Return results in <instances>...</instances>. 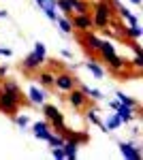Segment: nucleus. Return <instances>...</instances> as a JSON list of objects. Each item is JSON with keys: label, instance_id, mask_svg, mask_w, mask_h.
I'll list each match as a JSON object with an SVG mask.
<instances>
[{"label": "nucleus", "instance_id": "1", "mask_svg": "<svg viewBox=\"0 0 143 160\" xmlns=\"http://www.w3.org/2000/svg\"><path fill=\"white\" fill-rule=\"evenodd\" d=\"M113 4H111V0H98L94 4V17H92V24L94 28L98 30H103V28H107L111 24V19H113Z\"/></svg>", "mask_w": 143, "mask_h": 160}, {"label": "nucleus", "instance_id": "2", "mask_svg": "<svg viewBox=\"0 0 143 160\" xmlns=\"http://www.w3.org/2000/svg\"><path fill=\"white\" fill-rule=\"evenodd\" d=\"M41 107H43V115H45V120H47L49 126H51V132H62V130L66 128V124H64V113H62L56 105H47V102H43Z\"/></svg>", "mask_w": 143, "mask_h": 160}, {"label": "nucleus", "instance_id": "3", "mask_svg": "<svg viewBox=\"0 0 143 160\" xmlns=\"http://www.w3.org/2000/svg\"><path fill=\"white\" fill-rule=\"evenodd\" d=\"M79 83V79L71 73V71H62V73L54 75V88H58L60 92H69Z\"/></svg>", "mask_w": 143, "mask_h": 160}, {"label": "nucleus", "instance_id": "4", "mask_svg": "<svg viewBox=\"0 0 143 160\" xmlns=\"http://www.w3.org/2000/svg\"><path fill=\"white\" fill-rule=\"evenodd\" d=\"M45 62H47V56H41V53H36V51L32 49L24 60H22V71H26V73H36Z\"/></svg>", "mask_w": 143, "mask_h": 160}, {"label": "nucleus", "instance_id": "5", "mask_svg": "<svg viewBox=\"0 0 143 160\" xmlns=\"http://www.w3.org/2000/svg\"><path fill=\"white\" fill-rule=\"evenodd\" d=\"M19 105H22V100L13 98L11 94H7V92H2L0 90V113H4V115H17V111H19Z\"/></svg>", "mask_w": 143, "mask_h": 160}, {"label": "nucleus", "instance_id": "6", "mask_svg": "<svg viewBox=\"0 0 143 160\" xmlns=\"http://www.w3.org/2000/svg\"><path fill=\"white\" fill-rule=\"evenodd\" d=\"M120 154L124 156V158L128 160H141L143 158V152L141 148L137 145V143H132V141H120Z\"/></svg>", "mask_w": 143, "mask_h": 160}, {"label": "nucleus", "instance_id": "7", "mask_svg": "<svg viewBox=\"0 0 143 160\" xmlns=\"http://www.w3.org/2000/svg\"><path fill=\"white\" fill-rule=\"evenodd\" d=\"M66 94H69V96H66V100H69V105H71L73 109H84L85 105H88V96H85L84 94V90H81V88H73V90H69V92H66Z\"/></svg>", "mask_w": 143, "mask_h": 160}, {"label": "nucleus", "instance_id": "8", "mask_svg": "<svg viewBox=\"0 0 143 160\" xmlns=\"http://www.w3.org/2000/svg\"><path fill=\"white\" fill-rule=\"evenodd\" d=\"M71 24H73V30H81V32H88V30L94 28L90 13H81V15L75 13V15H71Z\"/></svg>", "mask_w": 143, "mask_h": 160}, {"label": "nucleus", "instance_id": "9", "mask_svg": "<svg viewBox=\"0 0 143 160\" xmlns=\"http://www.w3.org/2000/svg\"><path fill=\"white\" fill-rule=\"evenodd\" d=\"M28 102H32L36 107H41L43 102H47V92H45V88L32 83V86L28 88Z\"/></svg>", "mask_w": 143, "mask_h": 160}, {"label": "nucleus", "instance_id": "10", "mask_svg": "<svg viewBox=\"0 0 143 160\" xmlns=\"http://www.w3.org/2000/svg\"><path fill=\"white\" fill-rule=\"evenodd\" d=\"M32 135H34L36 139H41V141H47L49 135H51V126H49L47 120H43V122L38 120V122L32 124Z\"/></svg>", "mask_w": 143, "mask_h": 160}, {"label": "nucleus", "instance_id": "11", "mask_svg": "<svg viewBox=\"0 0 143 160\" xmlns=\"http://www.w3.org/2000/svg\"><path fill=\"white\" fill-rule=\"evenodd\" d=\"M105 62L109 64V68H111L113 73H120V71L128 68V60H126V58H122V56H118V51H115V53H111V56H107Z\"/></svg>", "mask_w": 143, "mask_h": 160}, {"label": "nucleus", "instance_id": "12", "mask_svg": "<svg viewBox=\"0 0 143 160\" xmlns=\"http://www.w3.org/2000/svg\"><path fill=\"white\" fill-rule=\"evenodd\" d=\"M0 90H2V92H7V94H11L13 98H17V100H22V102H24V92H22V88L17 86L13 79H7V81H2Z\"/></svg>", "mask_w": 143, "mask_h": 160}, {"label": "nucleus", "instance_id": "13", "mask_svg": "<svg viewBox=\"0 0 143 160\" xmlns=\"http://www.w3.org/2000/svg\"><path fill=\"white\" fill-rule=\"evenodd\" d=\"M62 135H64V139H73V141H77L79 145L90 143V135H88V130H69V128H64Z\"/></svg>", "mask_w": 143, "mask_h": 160}, {"label": "nucleus", "instance_id": "14", "mask_svg": "<svg viewBox=\"0 0 143 160\" xmlns=\"http://www.w3.org/2000/svg\"><path fill=\"white\" fill-rule=\"evenodd\" d=\"M32 79H34L41 88H54V73H51V71H41V68H38V73H36Z\"/></svg>", "mask_w": 143, "mask_h": 160}, {"label": "nucleus", "instance_id": "15", "mask_svg": "<svg viewBox=\"0 0 143 160\" xmlns=\"http://www.w3.org/2000/svg\"><path fill=\"white\" fill-rule=\"evenodd\" d=\"M115 113H118V118L122 120V124H130L132 120H135V109L128 107V105H122V102H120Z\"/></svg>", "mask_w": 143, "mask_h": 160}, {"label": "nucleus", "instance_id": "16", "mask_svg": "<svg viewBox=\"0 0 143 160\" xmlns=\"http://www.w3.org/2000/svg\"><path fill=\"white\" fill-rule=\"evenodd\" d=\"M84 47L88 51H98V47H100V38L96 37L94 32H84Z\"/></svg>", "mask_w": 143, "mask_h": 160}, {"label": "nucleus", "instance_id": "17", "mask_svg": "<svg viewBox=\"0 0 143 160\" xmlns=\"http://www.w3.org/2000/svg\"><path fill=\"white\" fill-rule=\"evenodd\" d=\"M62 149H64V156H66L69 160H75L77 156H79V143L73 141V139H66L64 145H62Z\"/></svg>", "mask_w": 143, "mask_h": 160}, {"label": "nucleus", "instance_id": "18", "mask_svg": "<svg viewBox=\"0 0 143 160\" xmlns=\"http://www.w3.org/2000/svg\"><path fill=\"white\" fill-rule=\"evenodd\" d=\"M120 126H122V120L118 118V113H109L107 120L103 122V128H105V132H115Z\"/></svg>", "mask_w": 143, "mask_h": 160}, {"label": "nucleus", "instance_id": "19", "mask_svg": "<svg viewBox=\"0 0 143 160\" xmlns=\"http://www.w3.org/2000/svg\"><path fill=\"white\" fill-rule=\"evenodd\" d=\"M84 66H85V68H88L92 75H94L96 79H103V77H105V68H103V66H100V62H96L94 58H90V60L85 62Z\"/></svg>", "mask_w": 143, "mask_h": 160}, {"label": "nucleus", "instance_id": "20", "mask_svg": "<svg viewBox=\"0 0 143 160\" xmlns=\"http://www.w3.org/2000/svg\"><path fill=\"white\" fill-rule=\"evenodd\" d=\"M115 98H118L122 105H128V107H132L135 111L141 109V102H139L137 98H132V96H128V94H124V92H118V94H115Z\"/></svg>", "mask_w": 143, "mask_h": 160}, {"label": "nucleus", "instance_id": "21", "mask_svg": "<svg viewBox=\"0 0 143 160\" xmlns=\"http://www.w3.org/2000/svg\"><path fill=\"white\" fill-rule=\"evenodd\" d=\"M54 24L58 26V28H60V32H64V34H71V32H73V24H71V17H64V15H58Z\"/></svg>", "mask_w": 143, "mask_h": 160}, {"label": "nucleus", "instance_id": "22", "mask_svg": "<svg viewBox=\"0 0 143 160\" xmlns=\"http://www.w3.org/2000/svg\"><path fill=\"white\" fill-rule=\"evenodd\" d=\"M122 34H124L126 38H135V41H137V38L143 37V28H141L139 24H137V26H124Z\"/></svg>", "mask_w": 143, "mask_h": 160}, {"label": "nucleus", "instance_id": "23", "mask_svg": "<svg viewBox=\"0 0 143 160\" xmlns=\"http://www.w3.org/2000/svg\"><path fill=\"white\" fill-rule=\"evenodd\" d=\"M98 53H100V56H103V60H105L107 56L115 53V45H113L111 41H103V38H100V47H98Z\"/></svg>", "mask_w": 143, "mask_h": 160}, {"label": "nucleus", "instance_id": "24", "mask_svg": "<svg viewBox=\"0 0 143 160\" xmlns=\"http://www.w3.org/2000/svg\"><path fill=\"white\" fill-rule=\"evenodd\" d=\"M85 120L92 124V126H98V128H103V120L98 118V111H96V109H88V111H85ZM103 130H105V128H103Z\"/></svg>", "mask_w": 143, "mask_h": 160}, {"label": "nucleus", "instance_id": "25", "mask_svg": "<svg viewBox=\"0 0 143 160\" xmlns=\"http://www.w3.org/2000/svg\"><path fill=\"white\" fill-rule=\"evenodd\" d=\"M13 122H15V126H17L19 130H28V126H30V118H28L26 113H22V115H13Z\"/></svg>", "mask_w": 143, "mask_h": 160}, {"label": "nucleus", "instance_id": "26", "mask_svg": "<svg viewBox=\"0 0 143 160\" xmlns=\"http://www.w3.org/2000/svg\"><path fill=\"white\" fill-rule=\"evenodd\" d=\"M81 90H84V94L88 96V98H92V100H103V92H100L98 88H88V86H81Z\"/></svg>", "mask_w": 143, "mask_h": 160}, {"label": "nucleus", "instance_id": "27", "mask_svg": "<svg viewBox=\"0 0 143 160\" xmlns=\"http://www.w3.org/2000/svg\"><path fill=\"white\" fill-rule=\"evenodd\" d=\"M56 9H60V13H62L64 17H71L73 15V7L66 0H56Z\"/></svg>", "mask_w": 143, "mask_h": 160}, {"label": "nucleus", "instance_id": "28", "mask_svg": "<svg viewBox=\"0 0 143 160\" xmlns=\"http://www.w3.org/2000/svg\"><path fill=\"white\" fill-rule=\"evenodd\" d=\"M73 13H77V15H81V13H90V2H85V0H77V2L73 4Z\"/></svg>", "mask_w": 143, "mask_h": 160}, {"label": "nucleus", "instance_id": "29", "mask_svg": "<svg viewBox=\"0 0 143 160\" xmlns=\"http://www.w3.org/2000/svg\"><path fill=\"white\" fill-rule=\"evenodd\" d=\"M124 22H126L128 26H137V24H139V17H137L135 13H130V11H128V15L124 17Z\"/></svg>", "mask_w": 143, "mask_h": 160}, {"label": "nucleus", "instance_id": "30", "mask_svg": "<svg viewBox=\"0 0 143 160\" xmlns=\"http://www.w3.org/2000/svg\"><path fill=\"white\" fill-rule=\"evenodd\" d=\"M51 156H54V158H66L62 145H54V148H51Z\"/></svg>", "mask_w": 143, "mask_h": 160}, {"label": "nucleus", "instance_id": "31", "mask_svg": "<svg viewBox=\"0 0 143 160\" xmlns=\"http://www.w3.org/2000/svg\"><path fill=\"white\" fill-rule=\"evenodd\" d=\"M130 64L135 68H143V53H135V58H132Z\"/></svg>", "mask_w": 143, "mask_h": 160}, {"label": "nucleus", "instance_id": "32", "mask_svg": "<svg viewBox=\"0 0 143 160\" xmlns=\"http://www.w3.org/2000/svg\"><path fill=\"white\" fill-rule=\"evenodd\" d=\"M0 56H2V58H11L13 51L9 49V47H0Z\"/></svg>", "mask_w": 143, "mask_h": 160}, {"label": "nucleus", "instance_id": "33", "mask_svg": "<svg viewBox=\"0 0 143 160\" xmlns=\"http://www.w3.org/2000/svg\"><path fill=\"white\" fill-rule=\"evenodd\" d=\"M60 56L66 58V60H73V51L71 49H62V51H60Z\"/></svg>", "mask_w": 143, "mask_h": 160}, {"label": "nucleus", "instance_id": "34", "mask_svg": "<svg viewBox=\"0 0 143 160\" xmlns=\"http://www.w3.org/2000/svg\"><path fill=\"white\" fill-rule=\"evenodd\" d=\"M7 73H9L7 64H4V66H0V79H4V77H7Z\"/></svg>", "mask_w": 143, "mask_h": 160}, {"label": "nucleus", "instance_id": "35", "mask_svg": "<svg viewBox=\"0 0 143 160\" xmlns=\"http://www.w3.org/2000/svg\"><path fill=\"white\" fill-rule=\"evenodd\" d=\"M118 105H120V100H118V98H113V100H109V107H111V109H113V111L118 109Z\"/></svg>", "mask_w": 143, "mask_h": 160}, {"label": "nucleus", "instance_id": "36", "mask_svg": "<svg viewBox=\"0 0 143 160\" xmlns=\"http://www.w3.org/2000/svg\"><path fill=\"white\" fill-rule=\"evenodd\" d=\"M0 19H9V13L4 11V9H0Z\"/></svg>", "mask_w": 143, "mask_h": 160}, {"label": "nucleus", "instance_id": "37", "mask_svg": "<svg viewBox=\"0 0 143 160\" xmlns=\"http://www.w3.org/2000/svg\"><path fill=\"white\" fill-rule=\"evenodd\" d=\"M128 2H130V4H135V7H141V4H143V0H128Z\"/></svg>", "mask_w": 143, "mask_h": 160}, {"label": "nucleus", "instance_id": "38", "mask_svg": "<svg viewBox=\"0 0 143 160\" xmlns=\"http://www.w3.org/2000/svg\"><path fill=\"white\" fill-rule=\"evenodd\" d=\"M36 2V7H38V9H43V7H45V0H34Z\"/></svg>", "mask_w": 143, "mask_h": 160}, {"label": "nucleus", "instance_id": "39", "mask_svg": "<svg viewBox=\"0 0 143 160\" xmlns=\"http://www.w3.org/2000/svg\"><path fill=\"white\" fill-rule=\"evenodd\" d=\"M66 2H69V4H71V7H73V4H75V2H77V0H66Z\"/></svg>", "mask_w": 143, "mask_h": 160}]
</instances>
